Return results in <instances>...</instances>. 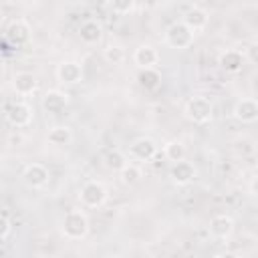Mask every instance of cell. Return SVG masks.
Wrapping results in <instances>:
<instances>
[{
  "label": "cell",
  "instance_id": "cell-1",
  "mask_svg": "<svg viewBox=\"0 0 258 258\" xmlns=\"http://www.w3.org/2000/svg\"><path fill=\"white\" fill-rule=\"evenodd\" d=\"M60 232L67 240H83L89 234V218L83 210H69L62 218Z\"/></svg>",
  "mask_w": 258,
  "mask_h": 258
},
{
  "label": "cell",
  "instance_id": "cell-2",
  "mask_svg": "<svg viewBox=\"0 0 258 258\" xmlns=\"http://www.w3.org/2000/svg\"><path fill=\"white\" fill-rule=\"evenodd\" d=\"M183 115H185V119H189V121L196 123V125H206V123H210L212 117H214V105H212V101H210L208 97L196 95V97H191V99L185 103Z\"/></svg>",
  "mask_w": 258,
  "mask_h": 258
},
{
  "label": "cell",
  "instance_id": "cell-3",
  "mask_svg": "<svg viewBox=\"0 0 258 258\" xmlns=\"http://www.w3.org/2000/svg\"><path fill=\"white\" fill-rule=\"evenodd\" d=\"M107 187L97 181V179H91L87 183H83L81 191H79V202L83 208H89V210H97L101 208L105 202H107Z\"/></svg>",
  "mask_w": 258,
  "mask_h": 258
},
{
  "label": "cell",
  "instance_id": "cell-4",
  "mask_svg": "<svg viewBox=\"0 0 258 258\" xmlns=\"http://www.w3.org/2000/svg\"><path fill=\"white\" fill-rule=\"evenodd\" d=\"M165 44L171 46V48H177V50H183V48H189L194 44V32L179 20V22H173L167 30H165Z\"/></svg>",
  "mask_w": 258,
  "mask_h": 258
},
{
  "label": "cell",
  "instance_id": "cell-5",
  "mask_svg": "<svg viewBox=\"0 0 258 258\" xmlns=\"http://www.w3.org/2000/svg\"><path fill=\"white\" fill-rule=\"evenodd\" d=\"M6 119L12 127H26L30 125L32 121V109L28 103H22V101H14L8 105L6 109Z\"/></svg>",
  "mask_w": 258,
  "mask_h": 258
},
{
  "label": "cell",
  "instance_id": "cell-6",
  "mask_svg": "<svg viewBox=\"0 0 258 258\" xmlns=\"http://www.w3.org/2000/svg\"><path fill=\"white\" fill-rule=\"evenodd\" d=\"M22 179H24V183L28 187L38 189V187H44L48 183L50 173H48L46 165H42V163H28L24 167V171H22Z\"/></svg>",
  "mask_w": 258,
  "mask_h": 258
},
{
  "label": "cell",
  "instance_id": "cell-7",
  "mask_svg": "<svg viewBox=\"0 0 258 258\" xmlns=\"http://www.w3.org/2000/svg\"><path fill=\"white\" fill-rule=\"evenodd\" d=\"M69 105V95L60 89H48L42 97V109L48 115H60Z\"/></svg>",
  "mask_w": 258,
  "mask_h": 258
},
{
  "label": "cell",
  "instance_id": "cell-8",
  "mask_svg": "<svg viewBox=\"0 0 258 258\" xmlns=\"http://www.w3.org/2000/svg\"><path fill=\"white\" fill-rule=\"evenodd\" d=\"M196 175H198L196 165L189 163V161H185V159L175 161L171 165V169H169V177H171V181L175 185H187V183H191L196 179Z\"/></svg>",
  "mask_w": 258,
  "mask_h": 258
},
{
  "label": "cell",
  "instance_id": "cell-9",
  "mask_svg": "<svg viewBox=\"0 0 258 258\" xmlns=\"http://www.w3.org/2000/svg\"><path fill=\"white\" fill-rule=\"evenodd\" d=\"M56 79L64 85H77L83 81V67L77 60H62L56 67Z\"/></svg>",
  "mask_w": 258,
  "mask_h": 258
},
{
  "label": "cell",
  "instance_id": "cell-10",
  "mask_svg": "<svg viewBox=\"0 0 258 258\" xmlns=\"http://www.w3.org/2000/svg\"><path fill=\"white\" fill-rule=\"evenodd\" d=\"M155 153H157V145L149 137H139L129 145V155L137 161H149L155 157Z\"/></svg>",
  "mask_w": 258,
  "mask_h": 258
},
{
  "label": "cell",
  "instance_id": "cell-11",
  "mask_svg": "<svg viewBox=\"0 0 258 258\" xmlns=\"http://www.w3.org/2000/svg\"><path fill=\"white\" fill-rule=\"evenodd\" d=\"M218 64H220L222 71H226V73H240L242 67L246 64V54H244V50L228 48V50H224V52L220 54Z\"/></svg>",
  "mask_w": 258,
  "mask_h": 258
},
{
  "label": "cell",
  "instance_id": "cell-12",
  "mask_svg": "<svg viewBox=\"0 0 258 258\" xmlns=\"http://www.w3.org/2000/svg\"><path fill=\"white\" fill-rule=\"evenodd\" d=\"M234 228H236V224H234L232 216H228V214H218L210 220V234L218 240H228L234 234Z\"/></svg>",
  "mask_w": 258,
  "mask_h": 258
},
{
  "label": "cell",
  "instance_id": "cell-13",
  "mask_svg": "<svg viewBox=\"0 0 258 258\" xmlns=\"http://www.w3.org/2000/svg\"><path fill=\"white\" fill-rule=\"evenodd\" d=\"M232 113H234V117H236L240 123H254V121L258 119V103H256V99H252V97L240 99V101H236Z\"/></svg>",
  "mask_w": 258,
  "mask_h": 258
},
{
  "label": "cell",
  "instance_id": "cell-14",
  "mask_svg": "<svg viewBox=\"0 0 258 258\" xmlns=\"http://www.w3.org/2000/svg\"><path fill=\"white\" fill-rule=\"evenodd\" d=\"M36 87H38V81H36V77H34L32 73H28V71H20V73H16V75L12 77V89H14L18 95H22V97L32 95V93L36 91Z\"/></svg>",
  "mask_w": 258,
  "mask_h": 258
},
{
  "label": "cell",
  "instance_id": "cell-15",
  "mask_svg": "<svg viewBox=\"0 0 258 258\" xmlns=\"http://www.w3.org/2000/svg\"><path fill=\"white\" fill-rule=\"evenodd\" d=\"M208 20H210V16H208V12L204 10V8H200V6H191L185 14H183V24L196 34V32H200V30H204L206 26H208Z\"/></svg>",
  "mask_w": 258,
  "mask_h": 258
},
{
  "label": "cell",
  "instance_id": "cell-16",
  "mask_svg": "<svg viewBox=\"0 0 258 258\" xmlns=\"http://www.w3.org/2000/svg\"><path fill=\"white\" fill-rule=\"evenodd\" d=\"M77 32H79L81 42H85V44H97L101 40V36H103V26L97 20L89 18V20L81 22V26H79Z\"/></svg>",
  "mask_w": 258,
  "mask_h": 258
},
{
  "label": "cell",
  "instance_id": "cell-17",
  "mask_svg": "<svg viewBox=\"0 0 258 258\" xmlns=\"http://www.w3.org/2000/svg\"><path fill=\"white\" fill-rule=\"evenodd\" d=\"M159 60V54L157 50L151 46V44H141L135 48L133 52V62L139 67V69H145V67H155Z\"/></svg>",
  "mask_w": 258,
  "mask_h": 258
},
{
  "label": "cell",
  "instance_id": "cell-18",
  "mask_svg": "<svg viewBox=\"0 0 258 258\" xmlns=\"http://www.w3.org/2000/svg\"><path fill=\"white\" fill-rule=\"evenodd\" d=\"M6 38L12 42V44H22L30 38V26L24 22V20H12L6 28Z\"/></svg>",
  "mask_w": 258,
  "mask_h": 258
},
{
  "label": "cell",
  "instance_id": "cell-19",
  "mask_svg": "<svg viewBox=\"0 0 258 258\" xmlns=\"http://www.w3.org/2000/svg\"><path fill=\"white\" fill-rule=\"evenodd\" d=\"M137 85L145 91H153L161 85V73L155 69V67H145V69H139L137 73Z\"/></svg>",
  "mask_w": 258,
  "mask_h": 258
},
{
  "label": "cell",
  "instance_id": "cell-20",
  "mask_svg": "<svg viewBox=\"0 0 258 258\" xmlns=\"http://www.w3.org/2000/svg\"><path fill=\"white\" fill-rule=\"evenodd\" d=\"M46 141L50 145H56V147H64L73 141V131L69 125H54L50 127L48 135H46Z\"/></svg>",
  "mask_w": 258,
  "mask_h": 258
},
{
  "label": "cell",
  "instance_id": "cell-21",
  "mask_svg": "<svg viewBox=\"0 0 258 258\" xmlns=\"http://www.w3.org/2000/svg\"><path fill=\"white\" fill-rule=\"evenodd\" d=\"M185 153H187V149H185L183 141H179V139H171V141L165 143V147H163V155H165V159H169L171 163H175V161H179V159H185Z\"/></svg>",
  "mask_w": 258,
  "mask_h": 258
},
{
  "label": "cell",
  "instance_id": "cell-22",
  "mask_svg": "<svg viewBox=\"0 0 258 258\" xmlns=\"http://www.w3.org/2000/svg\"><path fill=\"white\" fill-rule=\"evenodd\" d=\"M117 173H119V179L123 185H135L141 179V169L135 163H125Z\"/></svg>",
  "mask_w": 258,
  "mask_h": 258
},
{
  "label": "cell",
  "instance_id": "cell-23",
  "mask_svg": "<svg viewBox=\"0 0 258 258\" xmlns=\"http://www.w3.org/2000/svg\"><path fill=\"white\" fill-rule=\"evenodd\" d=\"M103 58L109 62V64H121L125 60V48L121 44H107L103 48Z\"/></svg>",
  "mask_w": 258,
  "mask_h": 258
},
{
  "label": "cell",
  "instance_id": "cell-24",
  "mask_svg": "<svg viewBox=\"0 0 258 258\" xmlns=\"http://www.w3.org/2000/svg\"><path fill=\"white\" fill-rule=\"evenodd\" d=\"M125 163H127V157H125L119 149H111V151L105 155V165H107V169H111V171H119Z\"/></svg>",
  "mask_w": 258,
  "mask_h": 258
},
{
  "label": "cell",
  "instance_id": "cell-25",
  "mask_svg": "<svg viewBox=\"0 0 258 258\" xmlns=\"http://www.w3.org/2000/svg\"><path fill=\"white\" fill-rule=\"evenodd\" d=\"M129 8H131V0H113V10L129 12Z\"/></svg>",
  "mask_w": 258,
  "mask_h": 258
},
{
  "label": "cell",
  "instance_id": "cell-26",
  "mask_svg": "<svg viewBox=\"0 0 258 258\" xmlns=\"http://www.w3.org/2000/svg\"><path fill=\"white\" fill-rule=\"evenodd\" d=\"M10 234V222H8V218L6 216H2L0 214V240L2 238H6Z\"/></svg>",
  "mask_w": 258,
  "mask_h": 258
},
{
  "label": "cell",
  "instance_id": "cell-27",
  "mask_svg": "<svg viewBox=\"0 0 258 258\" xmlns=\"http://www.w3.org/2000/svg\"><path fill=\"white\" fill-rule=\"evenodd\" d=\"M248 50H250V54H248L246 58H248L250 62H256V54H254V50H256V44H250V48H248Z\"/></svg>",
  "mask_w": 258,
  "mask_h": 258
},
{
  "label": "cell",
  "instance_id": "cell-28",
  "mask_svg": "<svg viewBox=\"0 0 258 258\" xmlns=\"http://www.w3.org/2000/svg\"><path fill=\"white\" fill-rule=\"evenodd\" d=\"M250 196H256V179H252L250 183Z\"/></svg>",
  "mask_w": 258,
  "mask_h": 258
},
{
  "label": "cell",
  "instance_id": "cell-29",
  "mask_svg": "<svg viewBox=\"0 0 258 258\" xmlns=\"http://www.w3.org/2000/svg\"><path fill=\"white\" fill-rule=\"evenodd\" d=\"M2 26H4V12L0 10V28H2Z\"/></svg>",
  "mask_w": 258,
  "mask_h": 258
}]
</instances>
